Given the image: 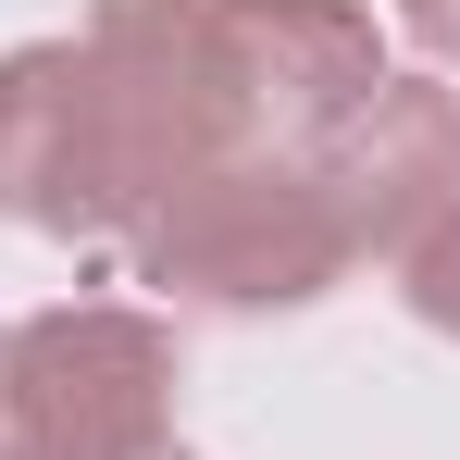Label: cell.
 Segmentation results:
<instances>
[{
	"mask_svg": "<svg viewBox=\"0 0 460 460\" xmlns=\"http://www.w3.org/2000/svg\"><path fill=\"white\" fill-rule=\"evenodd\" d=\"M199 38H212V87H225L236 150H287V162H311L398 75L385 25L361 0H199Z\"/></svg>",
	"mask_w": 460,
	"mask_h": 460,
	"instance_id": "obj_3",
	"label": "cell"
},
{
	"mask_svg": "<svg viewBox=\"0 0 460 460\" xmlns=\"http://www.w3.org/2000/svg\"><path fill=\"white\" fill-rule=\"evenodd\" d=\"M311 174H323L349 249L398 274V261L460 212V87L448 75H385L374 100L311 150Z\"/></svg>",
	"mask_w": 460,
	"mask_h": 460,
	"instance_id": "obj_6",
	"label": "cell"
},
{
	"mask_svg": "<svg viewBox=\"0 0 460 460\" xmlns=\"http://www.w3.org/2000/svg\"><path fill=\"white\" fill-rule=\"evenodd\" d=\"M385 13H398V38H411L436 75H460V0H385Z\"/></svg>",
	"mask_w": 460,
	"mask_h": 460,
	"instance_id": "obj_8",
	"label": "cell"
},
{
	"mask_svg": "<svg viewBox=\"0 0 460 460\" xmlns=\"http://www.w3.org/2000/svg\"><path fill=\"white\" fill-rule=\"evenodd\" d=\"M0 361H13V323H0Z\"/></svg>",
	"mask_w": 460,
	"mask_h": 460,
	"instance_id": "obj_9",
	"label": "cell"
},
{
	"mask_svg": "<svg viewBox=\"0 0 460 460\" xmlns=\"http://www.w3.org/2000/svg\"><path fill=\"white\" fill-rule=\"evenodd\" d=\"M398 311H411L423 336H448V349H460V212L423 236L411 261H398Z\"/></svg>",
	"mask_w": 460,
	"mask_h": 460,
	"instance_id": "obj_7",
	"label": "cell"
},
{
	"mask_svg": "<svg viewBox=\"0 0 460 460\" xmlns=\"http://www.w3.org/2000/svg\"><path fill=\"white\" fill-rule=\"evenodd\" d=\"M0 225L50 236V249H125V174L100 125V75L75 38H13L0 50Z\"/></svg>",
	"mask_w": 460,
	"mask_h": 460,
	"instance_id": "obj_5",
	"label": "cell"
},
{
	"mask_svg": "<svg viewBox=\"0 0 460 460\" xmlns=\"http://www.w3.org/2000/svg\"><path fill=\"white\" fill-rule=\"evenodd\" d=\"M75 50H87V75H100V125H112L125 212L150 225L187 174H212V162L236 150L225 87H212V38H199V0H87Z\"/></svg>",
	"mask_w": 460,
	"mask_h": 460,
	"instance_id": "obj_4",
	"label": "cell"
},
{
	"mask_svg": "<svg viewBox=\"0 0 460 460\" xmlns=\"http://www.w3.org/2000/svg\"><path fill=\"white\" fill-rule=\"evenodd\" d=\"M125 261H137L150 311H174V323H274V311H311L361 274L323 174L287 150H225L212 174H187L125 236Z\"/></svg>",
	"mask_w": 460,
	"mask_h": 460,
	"instance_id": "obj_1",
	"label": "cell"
},
{
	"mask_svg": "<svg viewBox=\"0 0 460 460\" xmlns=\"http://www.w3.org/2000/svg\"><path fill=\"white\" fill-rule=\"evenodd\" d=\"M0 460H199L187 336L150 299H50L0 361Z\"/></svg>",
	"mask_w": 460,
	"mask_h": 460,
	"instance_id": "obj_2",
	"label": "cell"
}]
</instances>
